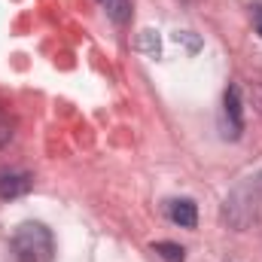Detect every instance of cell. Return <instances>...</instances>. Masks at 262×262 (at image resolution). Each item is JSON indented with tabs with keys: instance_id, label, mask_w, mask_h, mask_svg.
Instances as JSON below:
<instances>
[{
	"instance_id": "cell-1",
	"label": "cell",
	"mask_w": 262,
	"mask_h": 262,
	"mask_svg": "<svg viewBox=\"0 0 262 262\" xmlns=\"http://www.w3.org/2000/svg\"><path fill=\"white\" fill-rule=\"evenodd\" d=\"M15 262H52L55 259V235L43 223H21L12 235Z\"/></svg>"
},
{
	"instance_id": "cell-2",
	"label": "cell",
	"mask_w": 262,
	"mask_h": 262,
	"mask_svg": "<svg viewBox=\"0 0 262 262\" xmlns=\"http://www.w3.org/2000/svg\"><path fill=\"white\" fill-rule=\"evenodd\" d=\"M259 210H262V174L247 177L244 183H238V186L232 189V195L226 198V207H223L226 220H229L238 232L247 229L250 223H256Z\"/></svg>"
},
{
	"instance_id": "cell-3",
	"label": "cell",
	"mask_w": 262,
	"mask_h": 262,
	"mask_svg": "<svg viewBox=\"0 0 262 262\" xmlns=\"http://www.w3.org/2000/svg\"><path fill=\"white\" fill-rule=\"evenodd\" d=\"M244 131V107H241V89L229 85L223 95V134L229 140H238Z\"/></svg>"
},
{
	"instance_id": "cell-4",
	"label": "cell",
	"mask_w": 262,
	"mask_h": 262,
	"mask_svg": "<svg viewBox=\"0 0 262 262\" xmlns=\"http://www.w3.org/2000/svg\"><path fill=\"white\" fill-rule=\"evenodd\" d=\"M165 216L180 226V229H195L198 226V207L192 198H171L165 201Z\"/></svg>"
},
{
	"instance_id": "cell-5",
	"label": "cell",
	"mask_w": 262,
	"mask_h": 262,
	"mask_svg": "<svg viewBox=\"0 0 262 262\" xmlns=\"http://www.w3.org/2000/svg\"><path fill=\"white\" fill-rule=\"evenodd\" d=\"M34 177L25 171H0V198H21L31 192Z\"/></svg>"
},
{
	"instance_id": "cell-6",
	"label": "cell",
	"mask_w": 262,
	"mask_h": 262,
	"mask_svg": "<svg viewBox=\"0 0 262 262\" xmlns=\"http://www.w3.org/2000/svg\"><path fill=\"white\" fill-rule=\"evenodd\" d=\"M101 6H104V12L110 15V21L113 25H128L131 21V0H101Z\"/></svg>"
},
{
	"instance_id": "cell-7",
	"label": "cell",
	"mask_w": 262,
	"mask_h": 262,
	"mask_svg": "<svg viewBox=\"0 0 262 262\" xmlns=\"http://www.w3.org/2000/svg\"><path fill=\"white\" fill-rule=\"evenodd\" d=\"M152 253H159L165 262H186V250L180 244H174V241H156Z\"/></svg>"
},
{
	"instance_id": "cell-8",
	"label": "cell",
	"mask_w": 262,
	"mask_h": 262,
	"mask_svg": "<svg viewBox=\"0 0 262 262\" xmlns=\"http://www.w3.org/2000/svg\"><path fill=\"white\" fill-rule=\"evenodd\" d=\"M146 55H152V58H159V37H156V31H143L140 34V43H137Z\"/></svg>"
},
{
	"instance_id": "cell-9",
	"label": "cell",
	"mask_w": 262,
	"mask_h": 262,
	"mask_svg": "<svg viewBox=\"0 0 262 262\" xmlns=\"http://www.w3.org/2000/svg\"><path fill=\"white\" fill-rule=\"evenodd\" d=\"M174 40H177V43H186L192 52H195L198 46H201V40H198V37H192L189 31H177V34H174Z\"/></svg>"
},
{
	"instance_id": "cell-10",
	"label": "cell",
	"mask_w": 262,
	"mask_h": 262,
	"mask_svg": "<svg viewBox=\"0 0 262 262\" xmlns=\"http://www.w3.org/2000/svg\"><path fill=\"white\" fill-rule=\"evenodd\" d=\"M9 137H12V131H9V122H6V119L0 116V149H3L6 143H9Z\"/></svg>"
},
{
	"instance_id": "cell-11",
	"label": "cell",
	"mask_w": 262,
	"mask_h": 262,
	"mask_svg": "<svg viewBox=\"0 0 262 262\" xmlns=\"http://www.w3.org/2000/svg\"><path fill=\"white\" fill-rule=\"evenodd\" d=\"M250 12H253V25H256V34L262 37V3H253V6H250Z\"/></svg>"
}]
</instances>
